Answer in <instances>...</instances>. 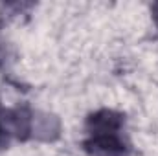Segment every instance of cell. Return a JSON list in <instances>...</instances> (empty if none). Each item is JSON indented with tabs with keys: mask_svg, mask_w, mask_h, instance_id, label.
I'll return each mask as SVG.
<instances>
[{
	"mask_svg": "<svg viewBox=\"0 0 158 156\" xmlns=\"http://www.w3.org/2000/svg\"><path fill=\"white\" fill-rule=\"evenodd\" d=\"M33 136V110L26 105L4 109L0 105V149H6L11 140L26 142Z\"/></svg>",
	"mask_w": 158,
	"mask_h": 156,
	"instance_id": "obj_1",
	"label": "cell"
},
{
	"mask_svg": "<svg viewBox=\"0 0 158 156\" xmlns=\"http://www.w3.org/2000/svg\"><path fill=\"white\" fill-rule=\"evenodd\" d=\"M83 149L88 156H129L131 147L121 138L119 132L114 134H90L83 142Z\"/></svg>",
	"mask_w": 158,
	"mask_h": 156,
	"instance_id": "obj_2",
	"label": "cell"
},
{
	"mask_svg": "<svg viewBox=\"0 0 158 156\" xmlns=\"http://www.w3.org/2000/svg\"><path fill=\"white\" fill-rule=\"evenodd\" d=\"M125 116L121 112L110 110V109H101L86 117V132L90 134H114L123 129Z\"/></svg>",
	"mask_w": 158,
	"mask_h": 156,
	"instance_id": "obj_3",
	"label": "cell"
},
{
	"mask_svg": "<svg viewBox=\"0 0 158 156\" xmlns=\"http://www.w3.org/2000/svg\"><path fill=\"white\" fill-rule=\"evenodd\" d=\"M61 123L53 114L46 112H33V136L35 140L42 142H52L59 136Z\"/></svg>",
	"mask_w": 158,
	"mask_h": 156,
	"instance_id": "obj_4",
	"label": "cell"
},
{
	"mask_svg": "<svg viewBox=\"0 0 158 156\" xmlns=\"http://www.w3.org/2000/svg\"><path fill=\"white\" fill-rule=\"evenodd\" d=\"M6 61H7V46L4 40H0V66L6 64Z\"/></svg>",
	"mask_w": 158,
	"mask_h": 156,
	"instance_id": "obj_5",
	"label": "cell"
},
{
	"mask_svg": "<svg viewBox=\"0 0 158 156\" xmlns=\"http://www.w3.org/2000/svg\"><path fill=\"white\" fill-rule=\"evenodd\" d=\"M151 11H153V18H155V22H156V26H158V2L156 4H153Z\"/></svg>",
	"mask_w": 158,
	"mask_h": 156,
	"instance_id": "obj_6",
	"label": "cell"
}]
</instances>
